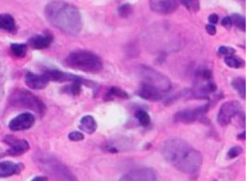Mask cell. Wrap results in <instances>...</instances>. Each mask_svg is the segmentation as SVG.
<instances>
[{"mask_svg":"<svg viewBox=\"0 0 252 181\" xmlns=\"http://www.w3.org/2000/svg\"><path fill=\"white\" fill-rule=\"evenodd\" d=\"M161 151L165 160L184 174L195 175L203 164L201 153L183 139L168 140Z\"/></svg>","mask_w":252,"mask_h":181,"instance_id":"obj_1","label":"cell"},{"mask_svg":"<svg viewBox=\"0 0 252 181\" xmlns=\"http://www.w3.org/2000/svg\"><path fill=\"white\" fill-rule=\"evenodd\" d=\"M45 15L52 26L67 35H79L83 27L79 9L70 3L60 0L51 1L45 7Z\"/></svg>","mask_w":252,"mask_h":181,"instance_id":"obj_2","label":"cell"},{"mask_svg":"<svg viewBox=\"0 0 252 181\" xmlns=\"http://www.w3.org/2000/svg\"><path fill=\"white\" fill-rule=\"evenodd\" d=\"M66 66L86 73L101 72L103 63L97 54L86 50H78L70 53L65 60Z\"/></svg>","mask_w":252,"mask_h":181,"instance_id":"obj_3","label":"cell"},{"mask_svg":"<svg viewBox=\"0 0 252 181\" xmlns=\"http://www.w3.org/2000/svg\"><path fill=\"white\" fill-rule=\"evenodd\" d=\"M9 103L13 107L29 109L43 116L46 113V105L39 97L23 88L14 90L9 97Z\"/></svg>","mask_w":252,"mask_h":181,"instance_id":"obj_4","label":"cell"},{"mask_svg":"<svg viewBox=\"0 0 252 181\" xmlns=\"http://www.w3.org/2000/svg\"><path fill=\"white\" fill-rule=\"evenodd\" d=\"M138 73L142 79V82L153 85L162 93L168 92L172 88L170 79L166 75L153 68L141 65L138 69Z\"/></svg>","mask_w":252,"mask_h":181,"instance_id":"obj_5","label":"cell"},{"mask_svg":"<svg viewBox=\"0 0 252 181\" xmlns=\"http://www.w3.org/2000/svg\"><path fill=\"white\" fill-rule=\"evenodd\" d=\"M242 106L236 100L225 102L221 105L218 114V122L221 127H225L231 123L234 116L241 113Z\"/></svg>","mask_w":252,"mask_h":181,"instance_id":"obj_6","label":"cell"},{"mask_svg":"<svg viewBox=\"0 0 252 181\" xmlns=\"http://www.w3.org/2000/svg\"><path fill=\"white\" fill-rule=\"evenodd\" d=\"M209 109V105L200 106L194 109H186V110H180L177 112L174 116L175 122L180 123L189 124L194 123L196 121L201 119L205 113L207 112Z\"/></svg>","mask_w":252,"mask_h":181,"instance_id":"obj_7","label":"cell"},{"mask_svg":"<svg viewBox=\"0 0 252 181\" xmlns=\"http://www.w3.org/2000/svg\"><path fill=\"white\" fill-rule=\"evenodd\" d=\"M4 142L9 146L6 151L8 155L20 156L30 150V144L26 139H20L12 135H8L4 138Z\"/></svg>","mask_w":252,"mask_h":181,"instance_id":"obj_8","label":"cell"},{"mask_svg":"<svg viewBox=\"0 0 252 181\" xmlns=\"http://www.w3.org/2000/svg\"><path fill=\"white\" fill-rule=\"evenodd\" d=\"M119 181H157V175L153 169L141 168L127 172Z\"/></svg>","mask_w":252,"mask_h":181,"instance_id":"obj_9","label":"cell"},{"mask_svg":"<svg viewBox=\"0 0 252 181\" xmlns=\"http://www.w3.org/2000/svg\"><path fill=\"white\" fill-rule=\"evenodd\" d=\"M35 116L31 113H23L18 115L10 122L9 127L11 130L14 132L26 130L30 129L35 123Z\"/></svg>","mask_w":252,"mask_h":181,"instance_id":"obj_10","label":"cell"},{"mask_svg":"<svg viewBox=\"0 0 252 181\" xmlns=\"http://www.w3.org/2000/svg\"><path fill=\"white\" fill-rule=\"evenodd\" d=\"M150 8L160 14H171L178 7L177 0H150Z\"/></svg>","mask_w":252,"mask_h":181,"instance_id":"obj_11","label":"cell"},{"mask_svg":"<svg viewBox=\"0 0 252 181\" xmlns=\"http://www.w3.org/2000/svg\"><path fill=\"white\" fill-rule=\"evenodd\" d=\"M138 94L141 98L148 101L158 102L163 99V93L158 88L146 82H141L140 84Z\"/></svg>","mask_w":252,"mask_h":181,"instance_id":"obj_12","label":"cell"},{"mask_svg":"<svg viewBox=\"0 0 252 181\" xmlns=\"http://www.w3.org/2000/svg\"><path fill=\"white\" fill-rule=\"evenodd\" d=\"M44 75L47 77L48 80L54 81V82H73L82 79L80 77L76 76L73 74L67 73L63 71L57 70V69H48V70L45 71Z\"/></svg>","mask_w":252,"mask_h":181,"instance_id":"obj_13","label":"cell"},{"mask_svg":"<svg viewBox=\"0 0 252 181\" xmlns=\"http://www.w3.org/2000/svg\"><path fill=\"white\" fill-rule=\"evenodd\" d=\"M25 82L26 85L32 89L42 90L48 86L50 81L44 74L36 75L32 72H29L25 77Z\"/></svg>","mask_w":252,"mask_h":181,"instance_id":"obj_14","label":"cell"},{"mask_svg":"<svg viewBox=\"0 0 252 181\" xmlns=\"http://www.w3.org/2000/svg\"><path fill=\"white\" fill-rule=\"evenodd\" d=\"M23 168L24 166L21 163H16L12 161L0 162V178L19 175Z\"/></svg>","mask_w":252,"mask_h":181,"instance_id":"obj_15","label":"cell"},{"mask_svg":"<svg viewBox=\"0 0 252 181\" xmlns=\"http://www.w3.org/2000/svg\"><path fill=\"white\" fill-rule=\"evenodd\" d=\"M53 40L54 38L51 34L36 35L29 39V44L34 50H44L50 47L51 43L53 42Z\"/></svg>","mask_w":252,"mask_h":181,"instance_id":"obj_16","label":"cell"},{"mask_svg":"<svg viewBox=\"0 0 252 181\" xmlns=\"http://www.w3.org/2000/svg\"><path fill=\"white\" fill-rule=\"evenodd\" d=\"M79 128L86 133H94L97 129L96 121L94 119V116L86 115L81 119Z\"/></svg>","mask_w":252,"mask_h":181,"instance_id":"obj_17","label":"cell"},{"mask_svg":"<svg viewBox=\"0 0 252 181\" xmlns=\"http://www.w3.org/2000/svg\"><path fill=\"white\" fill-rule=\"evenodd\" d=\"M0 29L14 32L16 29V22L14 17L9 14H0Z\"/></svg>","mask_w":252,"mask_h":181,"instance_id":"obj_18","label":"cell"},{"mask_svg":"<svg viewBox=\"0 0 252 181\" xmlns=\"http://www.w3.org/2000/svg\"><path fill=\"white\" fill-rule=\"evenodd\" d=\"M231 85L234 89L236 90L239 96L244 100L246 98V79L240 77L234 78L231 82Z\"/></svg>","mask_w":252,"mask_h":181,"instance_id":"obj_19","label":"cell"},{"mask_svg":"<svg viewBox=\"0 0 252 181\" xmlns=\"http://www.w3.org/2000/svg\"><path fill=\"white\" fill-rule=\"evenodd\" d=\"M85 79H82L80 80L75 81L72 82L70 85H67L63 88L64 92L67 94H71V95H79L82 91V85L85 83Z\"/></svg>","mask_w":252,"mask_h":181,"instance_id":"obj_20","label":"cell"},{"mask_svg":"<svg viewBox=\"0 0 252 181\" xmlns=\"http://www.w3.org/2000/svg\"><path fill=\"white\" fill-rule=\"evenodd\" d=\"M113 97H117L122 99L129 98V95L126 91H124L122 88L117 86H113L109 90L108 92L106 94L104 100H110Z\"/></svg>","mask_w":252,"mask_h":181,"instance_id":"obj_21","label":"cell"},{"mask_svg":"<svg viewBox=\"0 0 252 181\" xmlns=\"http://www.w3.org/2000/svg\"><path fill=\"white\" fill-rule=\"evenodd\" d=\"M11 51L15 57L23 58L27 54L28 45L25 44H12Z\"/></svg>","mask_w":252,"mask_h":181,"instance_id":"obj_22","label":"cell"},{"mask_svg":"<svg viewBox=\"0 0 252 181\" xmlns=\"http://www.w3.org/2000/svg\"><path fill=\"white\" fill-rule=\"evenodd\" d=\"M224 61L228 67L233 68V69H240L245 66L244 60L235 56H227L225 57Z\"/></svg>","mask_w":252,"mask_h":181,"instance_id":"obj_23","label":"cell"},{"mask_svg":"<svg viewBox=\"0 0 252 181\" xmlns=\"http://www.w3.org/2000/svg\"><path fill=\"white\" fill-rule=\"evenodd\" d=\"M135 118L142 126L147 127L151 122L150 115L145 110H139L135 113Z\"/></svg>","mask_w":252,"mask_h":181,"instance_id":"obj_24","label":"cell"},{"mask_svg":"<svg viewBox=\"0 0 252 181\" xmlns=\"http://www.w3.org/2000/svg\"><path fill=\"white\" fill-rule=\"evenodd\" d=\"M231 22L240 30L246 31V19L244 16L238 13H234L231 17Z\"/></svg>","mask_w":252,"mask_h":181,"instance_id":"obj_25","label":"cell"},{"mask_svg":"<svg viewBox=\"0 0 252 181\" xmlns=\"http://www.w3.org/2000/svg\"><path fill=\"white\" fill-rule=\"evenodd\" d=\"M180 2L185 6L189 11L196 13L200 10V1L199 0H179Z\"/></svg>","mask_w":252,"mask_h":181,"instance_id":"obj_26","label":"cell"},{"mask_svg":"<svg viewBox=\"0 0 252 181\" xmlns=\"http://www.w3.org/2000/svg\"><path fill=\"white\" fill-rule=\"evenodd\" d=\"M132 7L129 4H124L119 7V14L122 18H127L132 14Z\"/></svg>","mask_w":252,"mask_h":181,"instance_id":"obj_27","label":"cell"},{"mask_svg":"<svg viewBox=\"0 0 252 181\" xmlns=\"http://www.w3.org/2000/svg\"><path fill=\"white\" fill-rule=\"evenodd\" d=\"M243 150L241 147L239 146H235V147H231L229 150H228V153H227V156L228 158L233 159L236 158L238 157L239 155L242 154Z\"/></svg>","mask_w":252,"mask_h":181,"instance_id":"obj_28","label":"cell"},{"mask_svg":"<svg viewBox=\"0 0 252 181\" xmlns=\"http://www.w3.org/2000/svg\"><path fill=\"white\" fill-rule=\"evenodd\" d=\"M68 138L72 141H81L85 138V135L82 132L73 131L69 133Z\"/></svg>","mask_w":252,"mask_h":181,"instance_id":"obj_29","label":"cell"},{"mask_svg":"<svg viewBox=\"0 0 252 181\" xmlns=\"http://www.w3.org/2000/svg\"><path fill=\"white\" fill-rule=\"evenodd\" d=\"M219 53L221 54H228V56L232 54L235 52V50H233L231 47H225V46H221L218 50Z\"/></svg>","mask_w":252,"mask_h":181,"instance_id":"obj_30","label":"cell"},{"mask_svg":"<svg viewBox=\"0 0 252 181\" xmlns=\"http://www.w3.org/2000/svg\"><path fill=\"white\" fill-rule=\"evenodd\" d=\"M221 24H222V26L229 29V28L231 27V25H232V22H231V17L226 16V17L224 18V19H222Z\"/></svg>","mask_w":252,"mask_h":181,"instance_id":"obj_31","label":"cell"},{"mask_svg":"<svg viewBox=\"0 0 252 181\" xmlns=\"http://www.w3.org/2000/svg\"><path fill=\"white\" fill-rule=\"evenodd\" d=\"M206 29L208 33L211 35H215L216 34V27L213 25H207L206 26Z\"/></svg>","mask_w":252,"mask_h":181,"instance_id":"obj_32","label":"cell"},{"mask_svg":"<svg viewBox=\"0 0 252 181\" xmlns=\"http://www.w3.org/2000/svg\"><path fill=\"white\" fill-rule=\"evenodd\" d=\"M218 20H219V16L215 14V13H212V14H211L210 16H209V22H210L211 24L215 25V24L218 23Z\"/></svg>","mask_w":252,"mask_h":181,"instance_id":"obj_33","label":"cell"},{"mask_svg":"<svg viewBox=\"0 0 252 181\" xmlns=\"http://www.w3.org/2000/svg\"><path fill=\"white\" fill-rule=\"evenodd\" d=\"M48 178L45 176H37L32 179V181H48Z\"/></svg>","mask_w":252,"mask_h":181,"instance_id":"obj_34","label":"cell"},{"mask_svg":"<svg viewBox=\"0 0 252 181\" xmlns=\"http://www.w3.org/2000/svg\"><path fill=\"white\" fill-rule=\"evenodd\" d=\"M237 138H240V139L244 140L246 138V134H245V132H242V133L239 134L237 135Z\"/></svg>","mask_w":252,"mask_h":181,"instance_id":"obj_35","label":"cell"},{"mask_svg":"<svg viewBox=\"0 0 252 181\" xmlns=\"http://www.w3.org/2000/svg\"><path fill=\"white\" fill-rule=\"evenodd\" d=\"M0 156H1V155H0Z\"/></svg>","mask_w":252,"mask_h":181,"instance_id":"obj_36","label":"cell"},{"mask_svg":"<svg viewBox=\"0 0 252 181\" xmlns=\"http://www.w3.org/2000/svg\"></svg>","mask_w":252,"mask_h":181,"instance_id":"obj_37","label":"cell"}]
</instances>
